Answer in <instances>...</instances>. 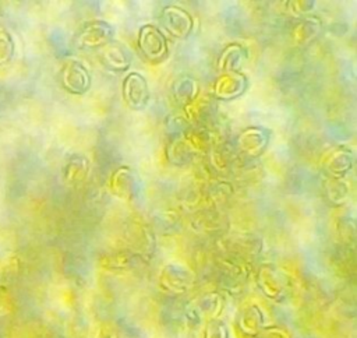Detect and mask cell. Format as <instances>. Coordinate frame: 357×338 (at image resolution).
Segmentation results:
<instances>
[{
    "instance_id": "cell-15",
    "label": "cell",
    "mask_w": 357,
    "mask_h": 338,
    "mask_svg": "<svg viewBox=\"0 0 357 338\" xmlns=\"http://www.w3.org/2000/svg\"><path fill=\"white\" fill-rule=\"evenodd\" d=\"M241 50L238 49V46H230L225 53H223V56H222V67L223 68H226V70H234V67H233V63L236 64L238 60H240V53Z\"/></svg>"
},
{
    "instance_id": "cell-12",
    "label": "cell",
    "mask_w": 357,
    "mask_h": 338,
    "mask_svg": "<svg viewBox=\"0 0 357 338\" xmlns=\"http://www.w3.org/2000/svg\"><path fill=\"white\" fill-rule=\"evenodd\" d=\"M351 155L347 151H335L328 158L325 166L333 177H340L351 168Z\"/></svg>"
},
{
    "instance_id": "cell-6",
    "label": "cell",
    "mask_w": 357,
    "mask_h": 338,
    "mask_svg": "<svg viewBox=\"0 0 357 338\" xmlns=\"http://www.w3.org/2000/svg\"><path fill=\"white\" fill-rule=\"evenodd\" d=\"M137 179L132 170L127 166L119 168L112 179H110V187L112 191L120 197V198H131L135 196L137 191Z\"/></svg>"
},
{
    "instance_id": "cell-1",
    "label": "cell",
    "mask_w": 357,
    "mask_h": 338,
    "mask_svg": "<svg viewBox=\"0 0 357 338\" xmlns=\"http://www.w3.org/2000/svg\"><path fill=\"white\" fill-rule=\"evenodd\" d=\"M138 46L142 54L152 60L158 61L163 59L167 53V42L165 35L155 25H144L138 34Z\"/></svg>"
},
{
    "instance_id": "cell-5",
    "label": "cell",
    "mask_w": 357,
    "mask_h": 338,
    "mask_svg": "<svg viewBox=\"0 0 357 338\" xmlns=\"http://www.w3.org/2000/svg\"><path fill=\"white\" fill-rule=\"evenodd\" d=\"M163 27L176 38H185L192 27L191 15L180 7H166L162 14Z\"/></svg>"
},
{
    "instance_id": "cell-11",
    "label": "cell",
    "mask_w": 357,
    "mask_h": 338,
    "mask_svg": "<svg viewBox=\"0 0 357 338\" xmlns=\"http://www.w3.org/2000/svg\"><path fill=\"white\" fill-rule=\"evenodd\" d=\"M319 21L314 17H305L301 18L297 25L293 28L291 36L297 43H305L308 42L311 38H314L318 31H319Z\"/></svg>"
},
{
    "instance_id": "cell-2",
    "label": "cell",
    "mask_w": 357,
    "mask_h": 338,
    "mask_svg": "<svg viewBox=\"0 0 357 338\" xmlns=\"http://www.w3.org/2000/svg\"><path fill=\"white\" fill-rule=\"evenodd\" d=\"M113 28L105 21L86 22L75 38L78 47H99L112 42Z\"/></svg>"
},
{
    "instance_id": "cell-4",
    "label": "cell",
    "mask_w": 357,
    "mask_h": 338,
    "mask_svg": "<svg viewBox=\"0 0 357 338\" xmlns=\"http://www.w3.org/2000/svg\"><path fill=\"white\" fill-rule=\"evenodd\" d=\"M123 96L132 109H142L148 103L149 89L146 80L139 73H131L124 78Z\"/></svg>"
},
{
    "instance_id": "cell-10",
    "label": "cell",
    "mask_w": 357,
    "mask_h": 338,
    "mask_svg": "<svg viewBox=\"0 0 357 338\" xmlns=\"http://www.w3.org/2000/svg\"><path fill=\"white\" fill-rule=\"evenodd\" d=\"M266 141H268V138H266L265 131L258 130V128H248L241 134L238 144H240L241 149L245 151L247 154L257 155L265 148Z\"/></svg>"
},
{
    "instance_id": "cell-9",
    "label": "cell",
    "mask_w": 357,
    "mask_h": 338,
    "mask_svg": "<svg viewBox=\"0 0 357 338\" xmlns=\"http://www.w3.org/2000/svg\"><path fill=\"white\" fill-rule=\"evenodd\" d=\"M89 170V161L82 154L68 155L64 165V180L70 184L82 182Z\"/></svg>"
},
{
    "instance_id": "cell-14",
    "label": "cell",
    "mask_w": 357,
    "mask_h": 338,
    "mask_svg": "<svg viewBox=\"0 0 357 338\" xmlns=\"http://www.w3.org/2000/svg\"><path fill=\"white\" fill-rule=\"evenodd\" d=\"M326 194L332 201L339 203L346 198L347 187L344 182H342L339 177H333L326 182Z\"/></svg>"
},
{
    "instance_id": "cell-3",
    "label": "cell",
    "mask_w": 357,
    "mask_h": 338,
    "mask_svg": "<svg viewBox=\"0 0 357 338\" xmlns=\"http://www.w3.org/2000/svg\"><path fill=\"white\" fill-rule=\"evenodd\" d=\"M61 85L71 94H84L91 84V77L85 66L79 61L70 60L64 63L60 71Z\"/></svg>"
},
{
    "instance_id": "cell-7",
    "label": "cell",
    "mask_w": 357,
    "mask_h": 338,
    "mask_svg": "<svg viewBox=\"0 0 357 338\" xmlns=\"http://www.w3.org/2000/svg\"><path fill=\"white\" fill-rule=\"evenodd\" d=\"M100 60L106 67L116 71L126 70L130 66V54L127 49L114 41L102 47Z\"/></svg>"
},
{
    "instance_id": "cell-13",
    "label": "cell",
    "mask_w": 357,
    "mask_h": 338,
    "mask_svg": "<svg viewBox=\"0 0 357 338\" xmlns=\"http://www.w3.org/2000/svg\"><path fill=\"white\" fill-rule=\"evenodd\" d=\"M15 54V42L11 32L0 25V67L8 64Z\"/></svg>"
},
{
    "instance_id": "cell-8",
    "label": "cell",
    "mask_w": 357,
    "mask_h": 338,
    "mask_svg": "<svg viewBox=\"0 0 357 338\" xmlns=\"http://www.w3.org/2000/svg\"><path fill=\"white\" fill-rule=\"evenodd\" d=\"M244 87H245V78L238 73L230 71V73L220 75L216 80L213 92L219 98L229 99V98H234L238 94H241Z\"/></svg>"
}]
</instances>
